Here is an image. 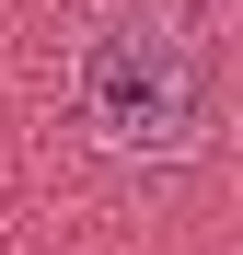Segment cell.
Instances as JSON below:
<instances>
[{
	"instance_id": "1",
	"label": "cell",
	"mask_w": 243,
	"mask_h": 255,
	"mask_svg": "<svg viewBox=\"0 0 243 255\" xmlns=\"http://www.w3.org/2000/svg\"><path fill=\"white\" fill-rule=\"evenodd\" d=\"M81 128L116 151V162H197L209 151V116H220V70H209V35L162 0H116L81 35Z\"/></svg>"
}]
</instances>
